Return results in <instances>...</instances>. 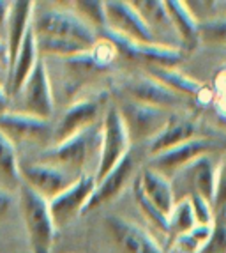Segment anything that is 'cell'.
I'll return each instance as SVG.
<instances>
[{
  "label": "cell",
  "mask_w": 226,
  "mask_h": 253,
  "mask_svg": "<svg viewBox=\"0 0 226 253\" xmlns=\"http://www.w3.org/2000/svg\"><path fill=\"white\" fill-rule=\"evenodd\" d=\"M32 30L36 38L59 39L75 42L85 50H92L99 42V34L87 21L81 20L73 7H50L32 16Z\"/></svg>",
  "instance_id": "obj_1"
},
{
  "label": "cell",
  "mask_w": 226,
  "mask_h": 253,
  "mask_svg": "<svg viewBox=\"0 0 226 253\" xmlns=\"http://www.w3.org/2000/svg\"><path fill=\"white\" fill-rule=\"evenodd\" d=\"M99 149L101 124H96L60 144H53L51 147H48L44 152H41L39 161L55 165L81 177L85 175V167L88 163H92V160L99 161Z\"/></svg>",
  "instance_id": "obj_2"
},
{
  "label": "cell",
  "mask_w": 226,
  "mask_h": 253,
  "mask_svg": "<svg viewBox=\"0 0 226 253\" xmlns=\"http://www.w3.org/2000/svg\"><path fill=\"white\" fill-rule=\"evenodd\" d=\"M20 209L23 216V225L27 230L30 252L51 253L57 228L50 214L48 200L39 197L36 191L23 186L20 190Z\"/></svg>",
  "instance_id": "obj_3"
},
{
  "label": "cell",
  "mask_w": 226,
  "mask_h": 253,
  "mask_svg": "<svg viewBox=\"0 0 226 253\" xmlns=\"http://www.w3.org/2000/svg\"><path fill=\"white\" fill-rule=\"evenodd\" d=\"M131 152V138L127 135L126 124L115 105L108 106L101 121V149L99 161L96 165V182L108 175L118 163Z\"/></svg>",
  "instance_id": "obj_4"
},
{
  "label": "cell",
  "mask_w": 226,
  "mask_h": 253,
  "mask_svg": "<svg viewBox=\"0 0 226 253\" xmlns=\"http://www.w3.org/2000/svg\"><path fill=\"white\" fill-rule=\"evenodd\" d=\"M122 115V121L126 124L127 135L131 138V144L134 142H149L151 144L155 136L159 135L163 127L172 119V110L157 108V106L143 105L131 99H122L117 106Z\"/></svg>",
  "instance_id": "obj_5"
},
{
  "label": "cell",
  "mask_w": 226,
  "mask_h": 253,
  "mask_svg": "<svg viewBox=\"0 0 226 253\" xmlns=\"http://www.w3.org/2000/svg\"><path fill=\"white\" fill-rule=\"evenodd\" d=\"M105 32H112V34L122 36L134 42H142V44L159 42L131 2H122V0L105 2Z\"/></svg>",
  "instance_id": "obj_6"
},
{
  "label": "cell",
  "mask_w": 226,
  "mask_h": 253,
  "mask_svg": "<svg viewBox=\"0 0 226 253\" xmlns=\"http://www.w3.org/2000/svg\"><path fill=\"white\" fill-rule=\"evenodd\" d=\"M20 179L25 182L27 188L50 202L67 188H71L80 179V175H75L55 165L34 161L29 165H20Z\"/></svg>",
  "instance_id": "obj_7"
},
{
  "label": "cell",
  "mask_w": 226,
  "mask_h": 253,
  "mask_svg": "<svg viewBox=\"0 0 226 253\" xmlns=\"http://www.w3.org/2000/svg\"><path fill=\"white\" fill-rule=\"evenodd\" d=\"M219 147H221V142L218 138L200 135L196 138L177 145V147L168 149L157 156H152L151 169L157 170L164 177L170 179L177 175L182 169H186L188 165L193 163L194 160L201 156H210V152H214Z\"/></svg>",
  "instance_id": "obj_8"
},
{
  "label": "cell",
  "mask_w": 226,
  "mask_h": 253,
  "mask_svg": "<svg viewBox=\"0 0 226 253\" xmlns=\"http://www.w3.org/2000/svg\"><path fill=\"white\" fill-rule=\"evenodd\" d=\"M105 105V97H85L67 106L59 123L53 126V144H60L76 133L99 124V119L103 121L108 108Z\"/></svg>",
  "instance_id": "obj_9"
},
{
  "label": "cell",
  "mask_w": 226,
  "mask_h": 253,
  "mask_svg": "<svg viewBox=\"0 0 226 253\" xmlns=\"http://www.w3.org/2000/svg\"><path fill=\"white\" fill-rule=\"evenodd\" d=\"M94 190H96V177L90 173H85L71 188H67L59 197L48 202L51 219L57 230L71 225L78 216L83 214V209L92 197Z\"/></svg>",
  "instance_id": "obj_10"
},
{
  "label": "cell",
  "mask_w": 226,
  "mask_h": 253,
  "mask_svg": "<svg viewBox=\"0 0 226 253\" xmlns=\"http://www.w3.org/2000/svg\"><path fill=\"white\" fill-rule=\"evenodd\" d=\"M18 96L21 97V110L23 114L34 115V117L51 121L55 114V99L51 92L50 76L44 60L39 59L34 71L30 73L29 80L25 82L23 89Z\"/></svg>",
  "instance_id": "obj_11"
},
{
  "label": "cell",
  "mask_w": 226,
  "mask_h": 253,
  "mask_svg": "<svg viewBox=\"0 0 226 253\" xmlns=\"http://www.w3.org/2000/svg\"><path fill=\"white\" fill-rule=\"evenodd\" d=\"M0 133L16 147L18 144H38L44 140H53L51 121L34 117L23 112H4L0 114Z\"/></svg>",
  "instance_id": "obj_12"
},
{
  "label": "cell",
  "mask_w": 226,
  "mask_h": 253,
  "mask_svg": "<svg viewBox=\"0 0 226 253\" xmlns=\"http://www.w3.org/2000/svg\"><path fill=\"white\" fill-rule=\"evenodd\" d=\"M122 92H124L126 99L143 103V105L157 106V108H164V110H172L189 103L186 101L184 97L177 96L168 87H164L161 82L152 78L151 75L129 76L124 82V85H122Z\"/></svg>",
  "instance_id": "obj_13"
},
{
  "label": "cell",
  "mask_w": 226,
  "mask_h": 253,
  "mask_svg": "<svg viewBox=\"0 0 226 253\" xmlns=\"http://www.w3.org/2000/svg\"><path fill=\"white\" fill-rule=\"evenodd\" d=\"M105 227L118 253H163L157 241L129 219L108 216Z\"/></svg>",
  "instance_id": "obj_14"
},
{
  "label": "cell",
  "mask_w": 226,
  "mask_h": 253,
  "mask_svg": "<svg viewBox=\"0 0 226 253\" xmlns=\"http://www.w3.org/2000/svg\"><path fill=\"white\" fill-rule=\"evenodd\" d=\"M149 75L155 78L157 82L168 87V89L175 92L177 96L184 97L189 103H201L207 105L212 99V92L207 89L201 82L194 80L191 76L180 73L175 68H159V66H151Z\"/></svg>",
  "instance_id": "obj_15"
},
{
  "label": "cell",
  "mask_w": 226,
  "mask_h": 253,
  "mask_svg": "<svg viewBox=\"0 0 226 253\" xmlns=\"http://www.w3.org/2000/svg\"><path fill=\"white\" fill-rule=\"evenodd\" d=\"M133 170H134V160L129 152L108 175H105L99 182H96V190H94L88 204L85 206L83 214L85 212L96 211V209L103 207L105 204L117 199L118 195L122 193V190L127 186V182H129L131 175H133Z\"/></svg>",
  "instance_id": "obj_16"
},
{
  "label": "cell",
  "mask_w": 226,
  "mask_h": 253,
  "mask_svg": "<svg viewBox=\"0 0 226 253\" xmlns=\"http://www.w3.org/2000/svg\"><path fill=\"white\" fill-rule=\"evenodd\" d=\"M216 172H218V167L214 165L212 158L201 156L180 170L175 177H179V182L184 184L188 190L186 199L189 195H200L212 204L214 191H216Z\"/></svg>",
  "instance_id": "obj_17"
},
{
  "label": "cell",
  "mask_w": 226,
  "mask_h": 253,
  "mask_svg": "<svg viewBox=\"0 0 226 253\" xmlns=\"http://www.w3.org/2000/svg\"><path fill=\"white\" fill-rule=\"evenodd\" d=\"M134 184L138 186L140 191L145 195V199L152 204L164 216H170L173 206H175V193L173 184L168 177L157 170L147 167L138 177L134 179Z\"/></svg>",
  "instance_id": "obj_18"
},
{
  "label": "cell",
  "mask_w": 226,
  "mask_h": 253,
  "mask_svg": "<svg viewBox=\"0 0 226 253\" xmlns=\"http://www.w3.org/2000/svg\"><path fill=\"white\" fill-rule=\"evenodd\" d=\"M34 2L29 0H16L11 2L7 14V23H5V44H7L9 55V69L14 64L18 51L21 48V42L25 39L27 32L32 27L34 16Z\"/></svg>",
  "instance_id": "obj_19"
},
{
  "label": "cell",
  "mask_w": 226,
  "mask_h": 253,
  "mask_svg": "<svg viewBox=\"0 0 226 253\" xmlns=\"http://www.w3.org/2000/svg\"><path fill=\"white\" fill-rule=\"evenodd\" d=\"M196 136H200V129H198V123L194 119L173 114L168 124L163 127V131L149 144L151 158L157 156V154L168 151V149L184 144L188 140L196 138Z\"/></svg>",
  "instance_id": "obj_20"
},
{
  "label": "cell",
  "mask_w": 226,
  "mask_h": 253,
  "mask_svg": "<svg viewBox=\"0 0 226 253\" xmlns=\"http://www.w3.org/2000/svg\"><path fill=\"white\" fill-rule=\"evenodd\" d=\"M168 18L172 21L173 32L179 36L180 42L186 50L193 51L200 42V20L189 7L188 2L168 0L164 2Z\"/></svg>",
  "instance_id": "obj_21"
},
{
  "label": "cell",
  "mask_w": 226,
  "mask_h": 253,
  "mask_svg": "<svg viewBox=\"0 0 226 253\" xmlns=\"http://www.w3.org/2000/svg\"><path fill=\"white\" fill-rule=\"evenodd\" d=\"M39 60V51H38V44H36V36H34L32 27L27 32L25 39L21 42V48L18 51L14 64L9 69V76H7V89L9 94H14L18 96L20 90L23 89L25 82L29 80L30 73L34 71L36 64Z\"/></svg>",
  "instance_id": "obj_22"
},
{
  "label": "cell",
  "mask_w": 226,
  "mask_h": 253,
  "mask_svg": "<svg viewBox=\"0 0 226 253\" xmlns=\"http://www.w3.org/2000/svg\"><path fill=\"white\" fill-rule=\"evenodd\" d=\"M196 227V219L193 214V207L189 199H179L173 206L172 212L168 216V237L170 243L177 239V237L184 236L189 230H193Z\"/></svg>",
  "instance_id": "obj_23"
},
{
  "label": "cell",
  "mask_w": 226,
  "mask_h": 253,
  "mask_svg": "<svg viewBox=\"0 0 226 253\" xmlns=\"http://www.w3.org/2000/svg\"><path fill=\"white\" fill-rule=\"evenodd\" d=\"M131 4L143 18V21L149 25V29L154 32V36H157L159 30H173L172 21L168 18L166 7H164V2H159V0H136Z\"/></svg>",
  "instance_id": "obj_24"
},
{
  "label": "cell",
  "mask_w": 226,
  "mask_h": 253,
  "mask_svg": "<svg viewBox=\"0 0 226 253\" xmlns=\"http://www.w3.org/2000/svg\"><path fill=\"white\" fill-rule=\"evenodd\" d=\"M0 175L7 182L20 181V163H18L16 147L0 133Z\"/></svg>",
  "instance_id": "obj_25"
},
{
  "label": "cell",
  "mask_w": 226,
  "mask_h": 253,
  "mask_svg": "<svg viewBox=\"0 0 226 253\" xmlns=\"http://www.w3.org/2000/svg\"><path fill=\"white\" fill-rule=\"evenodd\" d=\"M73 11L83 21H87L88 25L92 27L99 34V30L106 29L105 21V2H73Z\"/></svg>",
  "instance_id": "obj_26"
},
{
  "label": "cell",
  "mask_w": 226,
  "mask_h": 253,
  "mask_svg": "<svg viewBox=\"0 0 226 253\" xmlns=\"http://www.w3.org/2000/svg\"><path fill=\"white\" fill-rule=\"evenodd\" d=\"M200 41L214 46H226V16L200 21Z\"/></svg>",
  "instance_id": "obj_27"
},
{
  "label": "cell",
  "mask_w": 226,
  "mask_h": 253,
  "mask_svg": "<svg viewBox=\"0 0 226 253\" xmlns=\"http://www.w3.org/2000/svg\"><path fill=\"white\" fill-rule=\"evenodd\" d=\"M133 191H134V200L138 204V209L142 211V214L145 216L147 221H149L157 232L166 234L168 236V216H164L163 212L157 211V209L145 199V195L140 191V188L136 184H134Z\"/></svg>",
  "instance_id": "obj_28"
},
{
  "label": "cell",
  "mask_w": 226,
  "mask_h": 253,
  "mask_svg": "<svg viewBox=\"0 0 226 253\" xmlns=\"http://www.w3.org/2000/svg\"><path fill=\"white\" fill-rule=\"evenodd\" d=\"M210 230H212V227L196 225V227H194L193 230H189L188 234L177 237L172 245L182 253H198L201 246H203V243L207 241V237H209Z\"/></svg>",
  "instance_id": "obj_29"
},
{
  "label": "cell",
  "mask_w": 226,
  "mask_h": 253,
  "mask_svg": "<svg viewBox=\"0 0 226 253\" xmlns=\"http://www.w3.org/2000/svg\"><path fill=\"white\" fill-rule=\"evenodd\" d=\"M214 219H226V156L216 172V191L212 200Z\"/></svg>",
  "instance_id": "obj_30"
},
{
  "label": "cell",
  "mask_w": 226,
  "mask_h": 253,
  "mask_svg": "<svg viewBox=\"0 0 226 253\" xmlns=\"http://www.w3.org/2000/svg\"><path fill=\"white\" fill-rule=\"evenodd\" d=\"M198 253H226V219H214L212 230Z\"/></svg>",
  "instance_id": "obj_31"
},
{
  "label": "cell",
  "mask_w": 226,
  "mask_h": 253,
  "mask_svg": "<svg viewBox=\"0 0 226 253\" xmlns=\"http://www.w3.org/2000/svg\"><path fill=\"white\" fill-rule=\"evenodd\" d=\"M191 207H193V214L196 219V225L201 227H212L214 225V209L212 204L207 199L200 197V195H189L188 197Z\"/></svg>",
  "instance_id": "obj_32"
},
{
  "label": "cell",
  "mask_w": 226,
  "mask_h": 253,
  "mask_svg": "<svg viewBox=\"0 0 226 253\" xmlns=\"http://www.w3.org/2000/svg\"><path fill=\"white\" fill-rule=\"evenodd\" d=\"M13 206V195L9 193L5 188H0V219H4Z\"/></svg>",
  "instance_id": "obj_33"
},
{
  "label": "cell",
  "mask_w": 226,
  "mask_h": 253,
  "mask_svg": "<svg viewBox=\"0 0 226 253\" xmlns=\"http://www.w3.org/2000/svg\"><path fill=\"white\" fill-rule=\"evenodd\" d=\"M9 7H11V2L0 0V36H2L4 39H5V23H7Z\"/></svg>",
  "instance_id": "obj_34"
},
{
  "label": "cell",
  "mask_w": 226,
  "mask_h": 253,
  "mask_svg": "<svg viewBox=\"0 0 226 253\" xmlns=\"http://www.w3.org/2000/svg\"><path fill=\"white\" fill-rule=\"evenodd\" d=\"M0 66L7 71L9 76V55H7V44H5V39L0 36Z\"/></svg>",
  "instance_id": "obj_35"
},
{
  "label": "cell",
  "mask_w": 226,
  "mask_h": 253,
  "mask_svg": "<svg viewBox=\"0 0 226 253\" xmlns=\"http://www.w3.org/2000/svg\"><path fill=\"white\" fill-rule=\"evenodd\" d=\"M7 96H9V92L0 85V114L7 112Z\"/></svg>",
  "instance_id": "obj_36"
},
{
  "label": "cell",
  "mask_w": 226,
  "mask_h": 253,
  "mask_svg": "<svg viewBox=\"0 0 226 253\" xmlns=\"http://www.w3.org/2000/svg\"><path fill=\"white\" fill-rule=\"evenodd\" d=\"M225 5H226V2H225ZM225 13H226V7H225Z\"/></svg>",
  "instance_id": "obj_37"
}]
</instances>
